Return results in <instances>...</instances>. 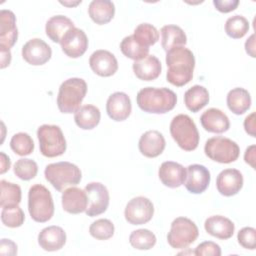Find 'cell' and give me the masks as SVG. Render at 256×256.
<instances>
[{"label":"cell","instance_id":"39","mask_svg":"<svg viewBox=\"0 0 256 256\" xmlns=\"http://www.w3.org/2000/svg\"><path fill=\"white\" fill-rule=\"evenodd\" d=\"M114 224L109 219H98L89 227L90 235L97 240H107L114 235Z\"/></svg>","mask_w":256,"mask_h":256},{"label":"cell","instance_id":"8","mask_svg":"<svg viewBox=\"0 0 256 256\" xmlns=\"http://www.w3.org/2000/svg\"><path fill=\"white\" fill-rule=\"evenodd\" d=\"M204 152L208 158L215 162L229 164L238 159L240 148L235 141L229 138L215 136L206 141Z\"/></svg>","mask_w":256,"mask_h":256},{"label":"cell","instance_id":"26","mask_svg":"<svg viewBox=\"0 0 256 256\" xmlns=\"http://www.w3.org/2000/svg\"><path fill=\"white\" fill-rule=\"evenodd\" d=\"M90 18L98 25H104L110 22L115 14V6L109 0H93L88 7Z\"/></svg>","mask_w":256,"mask_h":256},{"label":"cell","instance_id":"30","mask_svg":"<svg viewBox=\"0 0 256 256\" xmlns=\"http://www.w3.org/2000/svg\"><path fill=\"white\" fill-rule=\"evenodd\" d=\"M161 45L163 49L169 50L184 46L187 43V37L182 28L177 25H165L161 28Z\"/></svg>","mask_w":256,"mask_h":256},{"label":"cell","instance_id":"41","mask_svg":"<svg viewBox=\"0 0 256 256\" xmlns=\"http://www.w3.org/2000/svg\"><path fill=\"white\" fill-rule=\"evenodd\" d=\"M238 243L245 249L254 250L256 247V230L253 227H244L237 234Z\"/></svg>","mask_w":256,"mask_h":256},{"label":"cell","instance_id":"23","mask_svg":"<svg viewBox=\"0 0 256 256\" xmlns=\"http://www.w3.org/2000/svg\"><path fill=\"white\" fill-rule=\"evenodd\" d=\"M202 127L211 133H224L230 127L228 116L217 108H209L200 117Z\"/></svg>","mask_w":256,"mask_h":256},{"label":"cell","instance_id":"6","mask_svg":"<svg viewBox=\"0 0 256 256\" xmlns=\"http://www.w3.org/2000/svg\"><path fill=\"white\" fill-rule=\"evenodd\" d=\"M170 134L184 151H193L199 144V132L194 121L186 114H178L170 123Z\"/></svg>","mask_w":256,"mask_h":256},{"label":"cell","instance_id":"43","mask_svg":"<svg viewBox=\"0 0 256 256\" xmlns=\"http://www.w3.org/2000/svg\"><path fill=\"white\" fill-rule=\"evenodd\" d=\"M213 4L218 11L222 13H228L237 8L239 1L238 0H213Z\"/></svg>","mask_w":256,"mask_h":256},{"label":"cell","instance_id":"5","mask_svg":"<svg viewBox=\"0 0 256 256\" xmlns=\"http://www.w3.org/2000/svg\"><path fill=\"white\" fill-rule=\"evenodd\" d=\"M28 211L39 223L49 221L54 215V202L50 191L42 184H34L28 192Z\"/></svg>","mask_w":256,"mask_h":256},{"label":"cell","instance_id":"48","mask_svg":"<svg viewBox=\"0 0 256 256\" xmlns=\"http://www.w3.org/2000/svg\"><path fill=\"white\" fill-rule=\"evenodd\" d=\"M0 53H1V69L9 66L11 62V52L9 49H3L0 48Z\"/></svg>","mask_w":256,"mask_h":256},{"label":"cell","instance_id":"45","mask_svg":"<svg viewBox=\"0 0 256 256\" xmlns=\"http://www.w3.org/2000/svg\"><path fill=\"white\" fill-rule=\"evenodd\" d=\"M244 129L252 137H255V112H252L244 120Z\"/></svg>","mask_w":256,"mask_h":256},{"label":"cell","instance_id":"37","mask_svg":"<svg viewBox=\"0 0 256 256\" xmlns=\"http://www.w3.org/2000/svg\"><path fill=\"white\" fill-rule=\"evenodd\" d=\"M10 147L19 156L30 155L34 150V142L31 136L24 132L16 133L10 140Z\"/></svg>","mask_w":256,"mask_h":256},{"label":"cell","instance_id":"13","mask_svg":"<svg viewBox=\"0 0 256 256\" xmlns=\"http://www.w3.org/2000/svg\"><path fill=\"white\" fill-rule=\"evenodd\" d=\"M62 51L70 58L81 57L88 48V38L80 28H71L63 36L61 42Z\"/></svg>","mask_w":256,"mask_h":256},{"label":"cell","instance_id":"15","mask_svg":"<svg viewBox=\"0 0 256 256\" xmlns=\"http://www.w3.org/2000/svg\"><path fill=\"white\" fill-rule=\"evenodd\" d=\"M92 71L101 77H110L118 70V62L114 54L108 50H96L89 58Z\"/></svg>","mask_w":256,"mask_h":256},{"label":"cell","instance_id":"28","mask_svg":"<svg viewBox=\"0 0 256 256\" xmlns=\"http://www.w3.org/2000/svg\"><path fill=\"white\" fill-rule=\"evenodd\" d=\"M226 102L232 113L242 115L251 107V96L246 89L236 87L228 92Z\"/></svg>","mask_w":256,"mask_h":256},{"label":"cell","instance_id":"16","mask_svg":"<svg viewBox=\"0 0 256 256\" xmlns=\"http://www.w3.org/2000/svg\"><path fill=\"white\" fill-rule=\"evenodd\" d=\"M242 173L234 168L222 170L216 179L218 192L226 197L236 195L243 187Z\"/></svg>","mask_w":256,"mask_h":256},{"label":"cell","instance_id":"14","mask_svg":"<svg viewBox=\"0 0 256 256\" xmlns=\"http://www.w3.org/2000/svg\"><path fill=\"white\" fill-rule=\"evenodd\" d=\"M211 180L209 170L201 164H191L186 168L184 185L192 194H201L209 186Z\"/></svg>","mask_w":256,"mask_h":256},{"label":"cell","instance_id":"3","mask_svg":"<svg viewBox=\"0 0 256 256\" xmlns=\"http://www.w3.org/2000/svg\"><path fill=\"white\" fill-rule=\"evenodd\" d=\"M87 93V84L82 78H69L62 82L57 95V106L61 113H75Z\"/></svg>","mask_w":256,"mask_h":256},{"label":"cell","instance_id":"36","mask_svg":"<svg viewBox=\"0 0 256 256\" xmlns=\"http://www.w3.org/2000/svg\"><path fill=\"white\" fill-rule=\"evenodd\" d=\"M249 30V22L242 15H234L227 19L225 23L226 34L233 39H240Z\"/></svg>","mask_w":256,"mask_h":256},{"label":"cell","instance_id":"29","mask_svg":"<svg viewBox=\"0 0 256 256\" xmlns=\"http://www.w3.org/2000/svg\"><path fill=\"white\" fill-rule=\"evenodd\" d=\"M101 118V113L98 107L92 104L81 106L74 114L76 125L83 130H91L95 128Z\"/></svg>","mask_w":256,"mask_h":256},{"label":"cell","instance_id":"34","mask_svg":"<svg viewBox=\"0 0 256 256\" xmlns=\"http://www.w3.org/2000/svg\"><path fill=\"white\" fill-rule=\"evenodd\" d=\"M133 37L140 45L149 48L159 40V32L152 24L141 23L135 28Z\"/></svg>","mask_w":256,"mask_h":256},{"label":"cell","instance_id":"44","mask_svg":"<svg viewBox=\"0 0 256 256\" xmlns=\"http://www.w3.org/2000/svg\"><path fill=\"white\" fill-rule=\"evenodd\" d=\"M17 254V245L10 239L3 238L0 242V255L14 256Z\"/></svg>","mask_w":256,"mask_h":256},{"label":"cell","instance_id":"40","mask_svg":"<svg viewBox=\"0 0 256 256\" xmlns=\"http://www.w3.org/2000/svg\"><path fill=\"white\" fill-rule=\"evenodd\" d=\"M38 172V165L34 160L21 158L14 164V173L18 178L24 181L33 179Z\"/></svg>","mask_w":256,"mask_h":256},{"label":"cell","instance_id":"18","mask_svg":"<svg viewBox=\"0 0 256 256\" xmlns=\"http://www.w3.org/2000/svg\"><path fill=\"white\" fill-rule=\"evenodd\" d=\"M18 38L16 17L11 10L0 11V48L9 49L14 46Z\"/></svg>","mask_w":256,"mask_h":256},{"label":"cell","instance_id":"4","mask_svg":"<svg viewBox=\"0 0 256 256\" xmlns=\"http://www.w3.org/2000/svg\"><path fill=\"white\" fill-rule=\"evenodd\" d=\"M46 180L59 192L80 183L82 174L80 168L70 162L62 161L48 164L44 170Z\"/></svg>","mask_w":256,"mask_h":256},{"label":"cell","instance_id":"10","mask_svg":"<svg viewBox=\"0 0 256 256\" xmlns=\"http://www.w3.org/2000/svg\"><path fill=\"white\" fill-rule=\"evenodd\" d=\"M154 215L153 203L144 196L132 198L126 205L124 216L126 221L132 225H142L149 222Z\"/></svg>","mask_w":256,"mask_h":256},{"label":"cell","instance_id":"46","mask_svg":"<svg viewBox=\"0 0 256 256\" xmlns=\"http://www.w3.org/2000/svg\"><path fill=\"white\" fill-rule=\"evenodd\" d=\"M244 160L253 169H255V145L249 146L244 154Z\"/></svg>","mask_w":256,"mask_h":256},{"label":"cell","instance_id":"22","mask_svg":"<svg viewBox=\"0 0 256 256\" xmlns=\"http://www.w3.org/2000/svg\"><path fill=\"white\" fill-rule=\"evenodd\" d=\"M63 210L70 214H79L85 212L88 206V199L85 190L78 187L67 188L61 197Z\"/></svg>","mask_w":256,"mask_h":256},{"label":"cell","instance_id":"38","mask_svg":"<svg viewBox=\"0 0 256 256\" xmlns=\"http://www.w3.org/2000/svg\"><path fill=\"white\" fill-rule=\"evenodd\" d=\"M24 220L25 215L19 205L3 207L1 212V221L4 226L9 228H17L22 226Z\"/></svg>","mask_w":256,"mask_h":256},{"label":"cell","instance_id":"49","mask_svg":"<svg viewBox=\"0 0 256 256\" xmlns=\"http://www.w3.org/2000/svg\"><path fill=\"white\" fill-rule=\"evenodd\" d=\"M0 155H1V169H0V173L4 174L7 170H9V168L11 166V161H10V158L4 152H1Z\"/></svg>","mask_w":256,"mask_h":256},{"label":"cell","instance_id":"1","mask_svg":"<svg viewBox=\"0 0 256 256\" xmlns=\"http://www.w3.org/2000/svg\"><path fill=\"white\" fill-rule=\"evenodd\" d=\"M167 81L177 87L188 84L193 78L195 57L191 50L184 46L176 47L166 52Z\"/></svg>","mask_w":256,"mask_h":256},{"label":"cell","instance_id":"20","mask_svg":"<svg viewBox=\"0 0 256 256\" xmlns=\"http://www.w3.org/2000/svg\"><path fill=\"white\" fill-rule=\"evenodd\" d=\"M165 138L157 130H149L143 133L139 139L138 148L142 155L148 158H155L162 154L165 149Z\"/></svg>","mask_w":256,"mask_h":256},{"label":"cell","instance_id":"11","mask_svg":"<svg viewBox=\"0 0 256 256\" xmlns=\"http://www.w3.org/2000/svg\"><path fill=\"white\" fill-rule=\"evenodd\" d=\"M84 190L88 199L86 215L95 217L104 213L109 205V192L106 186L100 182H91L85 186Z\"/></svg>","mask_w":256,"mask_h":256},{"label":"cell","instance_id":"42","mask_svg":"<svg viewBox=\"0 0 256 256\" xmlns=\"http://www.w3.org/2000/svg\"><path fill=\"white\" fill-rule=\"evenodd\" d=\"M197 256H220L221 248L218 244L212 241H205L200 243L193 252Z\"/></svg>","mask_w":256,"mask_h":256},{"label":"cell","instance_id":"47","mask_svg":"<svg viewBox=\"0 0 256 256\" xmlns=\"http://www.w3.org/2000/svg\"><path fill=\"white\" fill-rule=\"evenodd\" d=\"M246 52L253 58H255V34H252L245 42Z\"/></svg>","mask_w":256,"mask_h":256},{"label":"cell","instance_id":"9","mask_svg":"<svg viewBox=\"0 0 256 256\" xmlns=\"http://www.w3.org/2000/svg\"><path fill=\"white\" fill-rule=\"evenodd\" d=\"M198 235V227L192 220L186 217H177L171 223L167 242L174 249H184L192 244Z\"/></svg>","mask_w":256,"mask_h":256},{"label":"cell","instance_id":"25","mask_svg":"<svg viewBox=\"0 0 256 256\" xmlns=\"http://www.w3.org/2000/svg\"><path fill=\"white\" fill-rule=\"evenodd\" d=\"M132 68L136 77L143 81L155 80L159 77L162 70L159 59L154 55H148L141 60L134 61Z\"/></svg>","mask_w":256,"mask_h":256},{"label":"cell","instance_id":"50","mask_svg":"<svg viewBox=\"0 0 256 256\" xmlns=\"http://www.w3.org/2000/svg\"><path fill=\"white\" fill-rule=\"evenodd\" d=\"M60 3L63 4V5H66V6H74V5H77V4L81 3V1H77L76 3H68V2H62V1H60Z\"/></svg>","mask_w":256,"mask_h":256},{"label":"cell","instance_id":"35","mask_svg":"<svg viewBox=\"0 0 256 256\" xmlns=\"http://www.w3.org/2000/svg\"><path fill=\"white\" fill-rule=\"evenodd\" d=\"M156 236L148 229L134 230L129 236L131 246L137 250H149L156 244Z\"/></svg>","mask_w":256,"mask_h":256},{"label":"cell","instance_id":"31","mask_svg":"<svg viewBox=\"0 0 256 256\" xmlns=\"http://www.w3.org/2000/svg\"><path fill=\"white\" fill-rule=\"evenodd\" d=\"M209 102V92L201 85H194L184 94V103L191 112H198Z\"/></svg>","mask_w":256,"mask_h":256},{"label":"cell","instance_id":"27","mask_svg":"<svg viewBox=\"0 0 256 256\" xmlns=\"http://www.w3.org/2000/svg\"><path fill=\"white\" fill-rule=\"evenodd\" d=\"M74 27V23L71 19L64 15H56L49 18L46 22L45 32L50 40L55 43H60L65 33Z\"/></svg>","mask_w":256,"mask_h":256},{"label":"cell","instance_id":"17","mask_svg":"<svg viewBox=\"0 0 256 256\" xmlns=\"http://www.w3.org/2000/svg\"><path fill=\"white\" fill-rule=\"evenodd\" d=\"M132 110L131 100L124 92L112 93L106 102V111L108 116L114 121L126 120Z\"/></svg>","mask_w":256,"mask_h":256},{"label":"cell","instance_id":"2","mask_svg":"<svg viewBox=\"0 0 256 256\" xmlns=\"http://www.w3.org/2000/svg\"><path fill=\"white\" fill-rule=\"evenodd\" d=\"M136 101L139 108L144 112L164 114L175 107L177 96L166 87H145L138 92Z\"/></svg>","mask_w":256,"mask_h":256},{"label":"cell","instance_id":"24","mask_svg":"<svg viewBox=\"0 0 256 256\" xmlns=\"http://www.w3.org/2000/svg\"><path fill=\"white\" fill-rule=\"evenodd\" d=\"M204 228L208 234L221 240L229 239L233 236L235 225L227 217L213 215L205 220Z\"/></svg>","mask_w":256,"mask_h":256},{"label":"cell","instance_id":"32","mask_svg":"<svg viewBox=\"0 0 256 256\" xmlns=\"http://www.w3.org/2000/svg\"><path fill=\"white\" fill-rule=\"evenodd\" d=\"M120 50L126 57L138 61L148 56L149 48H146L140 45L133 37V35H129L123 38L120 43Z\"/></svg>","mask_w":256,"mask_h":256},{"label":"cell","instance_id":"12","mask_svg":"<svg viewBox=\"0 0 256 256\" xmlns=\"http://www.w3.org/2000/svg\"><path fill=\"white\" fill-rule=\"evenodd\" d=\"M51 47L40 38L28 40L22 47V57L30 65L40 66L50 60Z\"/></svg>","mask_w":256,"mask_h":256},{"label":"cell","instance_id":"21","mask_svg":"<svg viewBox=\"0 0 256 256\" xmlns=\"http://www.w3.org/2000/svg\"><path fill=\"white\" fill-rule=\"evenodd\" d=\"M66 243V233L59 226H48L43 228L38 234V244L49 252L60 250Z\"/></svg>","mask_w":256,"mask_h":256},{"label":"cell","instance_id":"7","mask_svg":"<svg viewBox=\"0 0 256 256\" xmlns=\"http://www.w3.org/2000/svg\"><path fill=\"white\" fill-rule=\"evenodd\" d=\"M40 152L48 158L61 156L66 151V140L61 128L57 125L43 124L37 130Z\"/></svg>","mask_w":256,"mask_h":256},{"label":"cell","instance_id":"33","mask_svg":"<svg viewBox=\"0 0 256 256\" xmlns=\"http://www.w3.org/2000/svg\"><path fill=\"white\" fill-rule=\"evenodd\" d=\"M0 188V205L2 208L7 206L19 205V203L21 202V188L19 185L8 182L6 180H1Z\"/></svg>","mask_w":256,"mask_h":256},{"label":"cell","instance_id":"19","mask_svg":"<svg viewBox=\"0 0 256 256\" xmlns=\"http://www.w3.org/2000/svg\"><path fill=\"white\" fill-rule=\"evenodd\" d=\"M158 176L163 185L169 188H178L186 179V168L174 161H165L160 165Z\"/></svg>","mask_w":256,"mask_h":256}]
</instances>
